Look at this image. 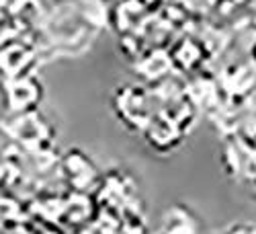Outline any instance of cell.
I'll return each instance as SVG.
<instances>
[{"mask_svg":"<svg viewBox=\"0 0 256 234\" xmlns=\"http://www.w3.org/2000/svg\"><path fill=\"white\" fill-rule=\"evenodd\" d=\"M234 234H256V226H246V228H240L238 232Z\"/></svg>","mask_w":256,"mask_h":234,"instance_id":"1","label":"cell"}]
</instances>
